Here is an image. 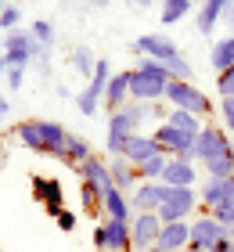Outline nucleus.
Segmentation results:
<instances>
[{"mask_svg":"<svg viewBox=\"0 0 234 252\" xmlns=\"http://www.w3.org/2000/svg\"><path fill=\"white\" fill-rule=\"evenodd\" d=\"M155 116V105H148V101H126L119 112H108V133H104V152L112 158L123 155V144L130 141V137L140 133V123Z\"/></svg>","mask_w":234,"mask_h":252,"instance_id":"1","label":"nucleus"},{"mask_svg":"<svg viewBox=\"0 0 234 252\" xmlns=\"http://www.w3.org/2000/svg\"><path fill=\"white\" fill-rule=\"evenodd\" d=\"M15 137L29 152H40V155H65V141H68V130L58 119H26L15 126Z\"/></svg>","mask_w":234,"mask_h":252,"instance_id":"2","label":"nucleus"},{"mask_svg":"<svg viewBox=\"0 0 234 252\" xmlns=\"http://www.w3.org/2000/svg\"><path fill=\"white\" fill-rule=\"evenodd\" d=\"M169 68L162 62L140 58L130 68V101H148V105H159L166 101V87H169Z\"/></svg>","mask_w":234,"mask_h":252,"instance_id":"3","label":"nucleus"},{"mask_svg":"<svg viewBox=\"0 0 234 252\" xmlns=\"http://www.w3.org/2000/svg\"><path fill=\"white\" fill-rule=\"evenodd\" d=\"M166 101H169V108L191 112V116H198V119L213 116V101H209V94H205V90H198L191 79H169Z\"/></svg>","mask_w":234,"mask_h":252,"instance_id":"4","label":"nucleus"},{"mask_svg":"<svg viewBox=\"0 0 234 252\" xmlns=\"http://www.w3.org/2000/svg\"><path fill=\"white\" fill-rule=\"evenodd\" d=\"M108 79H112V65L104 62V58H98V68H94L90 83L76 94V108H79V116H87V119L98 116V108L104 105V90H108Z\"/></svg>","mask_w":234,"mask_h":252,"instance_id":"5","label":"nucleus"},{"mask_svg":"<svg viewBox=\"0 0 234 252\" xmlns=\"http://www.w3.org/2000/svg\"><path fill=\"white\" fill-rule=\"evenodd\" d=\"M40 54H47L43 47H36L29 29H11L4 32V62L7 68H29V62H36Z\"/></svg>","mask_w":234,"mask_h":252,"instance_id":"6","label":"nucleus"},{"mask_svg":"<svg viewBox=\"0 0 234 252\" xmlns=\"http://www.w3.org/2000/svg\"><path fill=\"white\" fill-rule=\"evenodd\" d=\"M234 152V141L227 137L224 126H216V123H205L202 126V133L195 137V162H216V158H224Z\"/></svg>","mask_w":234,"mask_h":252,"instance_id":"7","label":"nucleus"},{"mask_svg":"<svg viewBox=\"0 0 234 252\" xmlns=\"http://www.w3.org/2000/svg\"><path fill=\"white\" fill-rule=\"evenodd\" d=\"M198 209V191L195 188H166L159 205V220L162 223H180Z\"/></svg>","mask_w":234,"mask_h":252,"instance_id":"8","label":"nucleus"},{"mask_svg":"<svg viewBox=\"0 0 234 252\" xmlns=\"http://www.w3.org/2000/svg\"><path fill=\"white\" fill-rule=\"evenodd\" d=\"M134 51L140 54V58H151V62H162V65H173V62H180L184 54H180V47L173 43L166 32H140V36L134 40Z\"/></svg>","mask_w":234,"mask_h":252,"instance_id":"9","label":"nucleus"},{"mask_svg":"<svg viewBox=\"0 0 234 252\" xmlns=\"http://www.w3.org/2000/svg\"><path fill=\"white\" fill-rule=\"evenodd\" d=\"M151 137L159 141V148H162L169 158L195 162V137H191V133H184V130H177V126H169V123H159Z\"/></svg>","mask_w":234,"mask_h":252,"instance_id":"10","label":"nucleus"},{"mask_svg":"<svg viewBox=\"0 0 234 252\" xmlns=\"http://www.w3.org/2000/svg\"><path fill=\"white\" fill-rule=\"evenodd\" d=\"M94 245L101 252H130L134 242H130V223L126 220H104L94 227Z\"/></svg>","mask_w":234,"mask_h":252,"instance_id":"11","label":"nucleus"},{"mask_svg":"<svg viewBox=\"0 0 234 252\" xmlns=\"http://www.w3.org/2000/svg\"><path fill=\"white\" fill-rule=\"evenodd\" d=\"M227 234H231V231L216 220L213 213H202V216H195V220H191V245H195V249L213 252V249H216L220 242H224Z\"/></svg>","mask_w":234,"mask_h":252,"instance_id":"12","label":"nucleus"},{"mask_svg":"<svg viewBox=\"0 0 234 252\" xmlns=\"http://www.w3.org/2000/svg\"><path fill=\"white\" fill-rule=\"evenodd\" d=\"M159 231H162V220L159 213H134L130 220V242L137 252H148L151 245L159 242Z\"/></svg>","mask_w":234,"mask_h":252,"instance_id":"13","label":"nucleus"},{"mask_svg":"<svg viewBox=\"0 0 234 252\" xmlns=\"http://www.w3.org/2000/svg\"><path fill=\"white\" fill-rule=\"evenodd\" d=\"M33 194H36V205H43L51 216L65 213V188L58 177H33Z\"/></svg>","mask_w":234,"mask_h":252,"instance_id":"14","label":"nucleus"},{"mask_svg":"<svg viewBox=\"0 0 234 252\" xmlns=\"http://www.w3.org/2000/svg\"><path fill=\"white\" fill-rule=\"evenodd\" d=\"M162 194H166V184H159V180H140L137 191L130 194V209L134 213H159Z\"/></svg>","mask_w":234,"mask_h":252,"instance_id":"15","label":"nucleus"},{"mask_svg":"<svg viewBox=\"0 0 234 252\" xmlns=\"http://www.w3.org/2000/svg\"><path fill=\"white\" fill-rule=\"evenodd\" d=\"M231 198H234V177H205V188L198 194V202L209 205V213L220 209V205L231 202Z\"/></svg>","mask_w":234,"mask_h":252,"instance_id":"16","label":"nucleus"},{"mask_svg":"<svg viewBox=\"0 0 234 252\" xmlns=\"http://www.w3.org/2000/svg\"><path fill=\"white\" fill-rule=\"evenodd\" d=\"M187 245H191V220H180V223H162L155 249H162V252H184Z\"/></svg>","mask_w":234,"mask_h":252,"instance_id":"17","label":"nucleus"},{"mask_svg":"<svg viewBox=\"0 0 234 252\" xmlns=\"http://www.w3.org/2000/svg\"><path fill=\"white\" fill-rule=\"evenodd\" d=\"M162 148H159V141L155 137H144V133H137V137H130V141L123 144V158L130 166H144L151 155H159Z\"/></svg>","mask_w":234,"mask_h":252,"instance_id":"18","label":"nucleus"},{"mask_svg":"<svg viewBox=\"0 0 234 252\" xmlns=\"http://www.w3.org/2000/svg\"><path fill=\"white\" fill-rule=\"evenodd\" d=\"M76 173H79L83 184H94L98 191H108L112 188V169H108V162H104L101 155H94V158H87L83 166H76Z\"/></svg>","mask_w":234,"mask_h":252,"instance_id":"19","label":"nucleus"},{"mask_svg":"<svg viewBox=\"0 0 234 252\" xmlns=\"http://www.w3.org/2000/svg\"><path fill=\"white\" fill-rule=\"evenodd\" d=\"M195 180H198L195 162H184V158H169V162H166V173H162L159 184H166V188H195Z\"/></svg>","mask_w":234,"mask_h":252,"instance_id":"20","label":"nucleus"},{"mask_svg":"<svg viewBox=\"0 0 234 252\" xmlns=\"http://www.w3.org/2000/svg\"><path fill=\"white\" fill-rule=\"evenodd\" d=\"M101 213L108 216V220H134V209H130V194H123L119 188H108L101 194Z\"/></svg>","mask_w":234,"mask_h":252,"instance_id":"21","label":"nucleus"},{"mask_svg":"<svg viewBox=\"0 0 234 252\" xmlns=\"http://www.w3.org/2000/svg\"><path fill=\"white\" fill-rule=\"evenodd\" d=\"M126 101H130V68H123V72H112L108 90H104V108H108V112H119Z\"/></svg>","mask_w":234,"mask_h":252,"instance_id":"22","label":"nucleus"},{"mask_svg":"<svg viewBox=\"0 0 234 252\" xmlns=\"http://www.w3.org/2000/svg\"><path fill=\"white\" fill-rule=\"evenodd\" d=\"M234 4V0H202L198 4V15H195V26H198V32L202 36H209V32L216 29V22L224 18V11Z\"/></svg>","mask_w":234,"mask_h":252,"instance_id":"23","label":"nucleus"},{"mask_svg":"<svg viewBox=\"0 0 234 252\" xmlns=\"http://www.w3.org/2000/svg\"><path fill=\"white\" fill-rule=\"evenodd\" d=\"M108 169H112V188H119L123 194H134V191H137V184H140L137 166H130L123 155H115L112 162H108Z\"/></svg>","mask_w":234,"mask_h":252,"instance_id":"24","label":"nucleus"},{"mask_svg":"<svg viewBox=\"0 0 234 252\" xmlns=\"http://www.w3.org/2000/svg\"><path fill=\"white\" fill-rule=\"evenodd\" d=\"M209 65L216 68V76L227 72V68L234 65V36H224V40L213 43V51H209Z\"/></svg>","mask_w":234,"mask_h":252,"instance_id":"25","label":"nucleus"},{"mask_svg":"<svg viewBox=\"0 0 234 252\" xmlns=\"http://www.w3.org/2000/svg\"><path fill=\"white\" fill-rule=\"evenodd\" d=\"M65 162H72V166H83L87 158H94V144L87 141V137H76V133H68V141H65Z\"/></svg>","mask_w":234,"mask_h":252,"instance_id":"26","label":"nucleus"},{"mask_svg":"<svg viewBox=\"0 0 234 252\" xmlns=\"http://www.w3.org/2000/svg\"><path fill=\"white\" fill-rule=\"evenodd\" d=\"M195 11L191 0H162V7H159V18H162V26H177V22H184L187 15Z\"/></svg>","mask_w":234,"mask_h":252,"instance_id":"27","label":"nucleus"},{"mask_svg":"<svg viewBox=\"0 0 234 252\" xmlns=\"http://www.w3.org/2000/svg\"><path fill=\"white\" fill-rule=\"evenodd\" d=\"M166 123L177 126V130H184V133H191V137H198V133H202V126H205L198 116H191V112H180V108H169V112H166Z\"/></svg>","mask_w":234,"mask_h":252,"instance_id":"28","label":"nucleus"},{"mask_svg":"<svg viewBox=\"0 0 234 252\" xmlns=\"http://www.w3.org/2000/svg\"><path fill=\"white\" fill-rule=\"evenodd\" d=\"M29 32H33V40H36V47H43V51H51L54 47V40H58V32H54V26L47 18H36L29 26Z\"/></svg>","mask_w":234,"mask_h":252,"instance_id":"29","label":"nucleus"},{"mask_svg":"<svg viewBox=\"0 0 234 252\" xmlns=\"http://www.w3.org/2000/svg\"><path fill=\"white\" fill-rule=\"evenodd\" d=\"M166 162H169V155L166 152H159V155H151L144 166H137V173L140 180H162V173H166Z\"/></svg>","mask_w":234,"mask_h":252,"instance_id":"30","label":"nucleus"},{"mask_svg":"<svg viewBox=\"0 0 234 252\" xmlns=\"http://www.w3.org/2000/svg\"><path fill=\"white\" fill-rule=\"evenodd\" d=\"M68 65H72L76 72H83V76H94V68H98V58H94L87 47H76L72 54H68Z\"/></svg>","mask_w":234,"mask_h":252,"instance_id":"31","label":"nucleus"},{"mask_svg":"<svg viewBox=\"0 0 234 252\" xmlns=\"http://www.w3.org/2000/svg\"><path fill=\"white\" fill-rule=\"evenodd\" d=\"M101 194H104V191H98L94 184H83V188H79V202H83V209H87L90 216L101 213Z\"/></svg>","mask_w":234,"mask_h":252,"instance_id":"32","label":"nucleus"},{"mask_svg":"<svg viewBox=\"0 0 234 252\" xmlns=\"http://www.w3.org/2000/svg\"><path fill=\"white\" fill-rule=\"evenodd\" d=\"M18 22H22V11H18V4H7L4 11H0V29H4V32L18 29Z\"/></svg>","mask_w":234,"mask_h":252,"instance_id":"33","label":"nucleus"},{"mask_svg":"<svg viewBox=\"0 0 234 252\" xmlns=\"http://www.w3.org/2000/svg\"><path fill=\"white\" fill-rule=\"evenodd\" d=\"M216 90H220V97H234V65L216 76Z\"/></svg>","mask_w":234,"mask_h":252,"instance_id":"34","label":"nucleus"},{"mask_svg":"<svg viewBox=\"0 0 234 252\" xmlns=\"http://www.w3.org/2000/svg\"><path fill=\"white\" fill-rule=\"evenodd\" d=\"M220 119H224V130L234 133V97H220Z\"/></svg>","mask_w":234,"mask_h":252,"instance_id":"35","label":"nucleus"},{"mask_svg":"<svg viewBox=\"0 0 234 252\" xmlns=\"http://www.w3.org/2000/svg\"><path fill=\"white\" fill-rule=\"evenodd\" d=\"M213 216H216V220H220V223H224L227 231L234 234V198H231V202H224L220 209H213Z\"/></svg>","mask_w":234,"mask_h":252,"instance_id":"36","label":"nucleus"},{"mask_svg":"<svg viewBox=\"0 0 234 252\" xmlns=\"http://www.w3.org/2000/svg\"><path fill=\"white\" fill-rule=\"evenodd\" d=\"M54 223H58V227H62V231L68 234V231L76 227V213H68V209H65V213H58V216H54Z\"/></svg>","mask_w":234,"mask_h":252,"instance_id":"37","label":"nucleus"},{"mask_svg":"<svg viewBox=\"0 0 234 252\" xmlns=\"http://www.w3.org/2000/svg\"><path fill=\"white\" fill-rule=\"evenodd\" d=\"M26 79V68H7V90H18Z\"/></svg>","mask_w":234,"mask_h":252,"instance_id":"38","label":"nucleus"},{"mask_svg":"<svg viewBox=\"0 0 234 252\" xmlns=\"http://www.w3.org/2000/svg\"><path fill=\"white\" fill-rule=\"evenodd\" d=\"M7 108H11V105H7V97H4V94H0V119H4V116H7Z\"/></svg>","mask_w":234,"mask_h":252,"instance_id":"39","label":"nucleus"},{"mask_svg":"<svg viewBox=\"0 0 234 252\" xmlns=\"http://www.w3.org/2000/svg\"><path fill=\"white\" fill-rule=\"evenodd\" d=\"M224 18H227V22H231V26H234V4H231V7L224 11Z\"/></svg>","mask_w":234,"mask_h":252,"instance_id":"40","label":"nucleus"},{"mask_svg":"<svg viewBox=\"0 0 234 252\" xmlns=\"http://www.w3.org/2000/svg\"><path fill=\"white\" fill-rule=\"evenodd\" d=\"M7 76V62H4V54H0V79Z\"/></svg>","mask_w":234,"mask_h":252,"instance_id":"41","label":"nucleus"},{"mask_svg":"<svg viewBox=\"0 0 234 252\" xmlns=\"http://www.w3.org/2000/svg\"><path fill=\"white\" fill-rule=\"evenodd\" d=\"M90 4H94V7H108L112 0H90Z\"/></svg>","mask_w":234,"mask_h":252,"instance_id":"42","label":"nucleus"},{"mask_svg":"<svg viewBox=\"0 0 234 252\" xmlns=\"http://www.w3.org/2000/svg\"><path fill=\"white\" fill-rule=\"evenodd\" d=\"M184 252H205V249H195V245H187V249H184Z\"/></svg>","mask_w":234,"mask_h":252,"instance_id":"43","label":"nucleus"},{"mask_svg":"<svg viewBox=\"0 0 234 252\" xmlns=\"http://www.w3.org/2000/svg\"><path fill=\"white\" fill-rule=\"evenodd\" d=\"M151 4H155V0H140V7H151Z\"/></svg>","mask_w":234,"mask_h":252,"instance_id":"44","label":"nucleus"},{"mask_svg":"<svg viewBox=\"0 0 234 252\" xmlns=\"http://www.w3.org/2000/svg\"><path fill=\"white\" fill-rule=\"evenodd\" d=\"M0 162H4V144H0Z\"/></svg>","mask_w":234,"mask_h":252,"instance_id":"45","label":"nucleus"},{"mask_svg":"<svg viewBox=\"0 0 234 252\" xmlns=\"http://www.w3.org/2000/svg\"><path fill=\"white\" fill-rule=\"evenodd\" d=\"M148 252H162V249H155V245H151V249H148Z\"/></svg>","mask_w":234,"mask_h":252,"instance_id":"46","label":"nucleus"},{"mask_svg":"<svg viewBox=\"0 0 234 252\" xmlns=\"http://www.w3.org/2000/svg\"><path fill=\"white\" fill-rule=\"evenodd\" d=\"M4 7H7V4H4V0H0V11H4Z\"/></svg>","mask_w":234,"mask_h":252,"instance_id":"47","label":"nucleus"},{"mask_svg":"<svg viewBox=\"0 0 234 252\" xmlns=\"http://www.w3.org/2000/svg\"><path fill=\"white\" fill-rule=\"evenodd\" d=\"M11 4H22V0H11Z\"/></svg>","mask_w":234,"mask_h":252,"instance_id":"48","label":"nucleus"},{"mask_svg":"<svg viewBox=\"0 0 234 252\" xmlns=\"http://www.w3.org/2000/svg\"><path fill=\"white\" fill-rule=\"evenodd\" d=\"M231 36H234V32H231Z\"/></svg>","mask_w":234,"mask_h":252,"instance_id":"49","label":"nucleus"},{"mask_svg":"<svg viewBox=\"0 0 234 252\" xmlns=\"http://www.w3.org/2000/svg\"><path fill=\"white\" fill-rule=\"evenodd\" d=\"M231 238H234V234H231Z\"/></svg>","mask_w":234,"mask_h":252,"instance_id":"50","label":"nucleus"}]
</instances>
